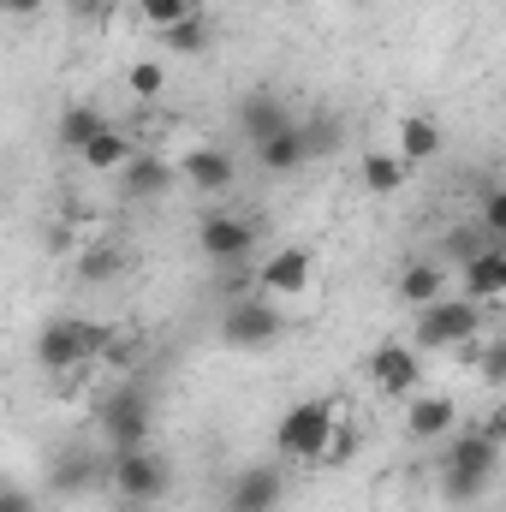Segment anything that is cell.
I'll return each instance as SVG.
<instances>
[{"instance_id": "obj_1", "label": "cell", "mask_w": 506, "mask_h": 512, "mask_svg": "<svg viewBox=\"0 0 506 512\" xmlns=\"http://www.w3.org/2000/svg\"><path fill=\"white\" fill-rule=\"evenodd\" d=\"M501 429H506V417L489 411L483 429H465V423H459V429L441 441L435 483H441V495H447L453 507H477V501L495 489V477H501Z\"/></svg>"}, {"instance_id": "obj_2", "label": "cell", "mask_w": 506, "mask_h": 512, "mask_svg": "<svg viewBox=\"0 0 506 512\" xmlns=\"http://www.w3.org/2000/svg\"><path fill=\"white\" fill-rule=\"evenodd\" d=\"M346 417V405L334 393H316V399H298L280 423H274V459L280 465H322V447L334 435V423Z\"/></svg>"}, {"instance_id": "obj_3", "label": "cell", "mask_w": 506, "mask_h": 512, "mask_svg": "<svg viewBox=\"0 0 506 512\" xmlns=\"http://www.w3.org/2000/svg\"><path fill=\"white\" fill-rule=\"evenodd\" d=\"M108 322H96V316H48L42 322V334H36V364L48 370V376H72V370H84V364H96V352L108 346Z\"/></svg>"}, {"instance_id": "obj_4", "label": "cell", "mask_w": 506, "mask_h": 512, "mask_svg": "<svg viewBox=\"0 0 506 512\" xmlns=\"http://www.w3.org/2000/svg\"><path fill=\"white\" fill-rule=\"evenodd\" d=\"M483 316H489L483 304L447 292V298H435V304H423L411 316V352H459L465 340L483 334Z\"/></svg>"}, {"instance_id": "obj_5", "label": "cell", "mask_w": 506, "mask_h": 512, "mask_svg": "<svg viewBox=\"0 0 506 512\" xmlns=\"http://www.w3.org/2000/svg\"><path fill=\"white\" fill-rule=\"evenodd\" d=\"M215 334H221L227 352H262V346H274L286 334V310L274 298H262V292H239V298H227Z\"/></svg>"}, {"instance_id": "obj_6", "label": "cell", "mask_w": 506, "mask_h": 512, "mask_svg": "<svg viewBox=\"0 0 506 512\" xmlns=\"http://www.w3.org/2000/svg\"><path fill=\"white\" fill-rule=\"evenodd\" d=\"M108 489L120 495V507H155L173 489V465L155 447H126L108 459Z\"/></svg>"}, {"instance_id": "obj_7", "label": "cell", "mask_w": 506, "mask_h": 512, "mask_svg": "<svg viewBox=\"0 0 506 512\" xmlns=\"http://www.w3.org/2000/svg\"><path fill=\"white\" fill-rule=\"evenodd\" d=\"M96 429H102V441L114 447V453H126V447H149V429H155V405H149V393L137 382L114 387L108 399H102V411H96Z\"/></svg>"}, {"instance_id": "obj_8", "label": "cell", "mask_w": 506, "mask_h": 512, "mask_svg": "<svg viewBox=\"0 0 506 512\" xmlns=\"http://www.w3.org/2000/svg\"><path fill=\"white\" fill-rule=\"evenodd\" d=\"M280 507H286V465L280 459L239 465L221 489V512H280Z\"/></svg>"}, {"instance_id": "obj_9", "label": "cell", "mask_w": 506, "mask_h": 512, "mask_svg": "<svg viewBox=\"0 0 506 512\" xmlns=\"http://www.w3.org/2000/svg\"><path fill=\"white\" fill-rule=\"evenodd\" d=\"M197 251L215 268H245L256 256V227L245 215H233V209H203L197 215Z\"/></svg>"}, {"instance_id": "obj_10", "label": "cell", "mask_w": 506, "mask_h": 512, "mask_svg": "<svg viewBox=\"0 0 506 512\" xmlns=\"http://www.w3.org/2000/svg\"><path fill=\"white\" fill-rule=\"evenodd\" d=\"M316 286V251L310 245H280L251 268V292L262 298H304Z\"/></svg>"}, {"instance_id": "obj_11", "label": "cell", "mask_w": 506, "mask_h": 512, "mask_svg": "<svg viewBox=\"0 0 506 512\" xmlns=\"http://www.w3.org/2000/svg\"><path fill=\"white\" fill-rule=\"evenodd\" d=\"M173 173L197 191V197H227L239 185V161L215 143H191L185 155H173Z\"/></svg>"}, {"instance_id": "obj_12", "label": "cell", "mask_w": 506, "mask_h": 512, "mask_svg": "<svg viewBox=\"0 0 506 512\" xmlns=\"http://www.w3.org/2000/svg\"><path fill=\"white\" fill-rule=\"evenodd\" d=\"M102 483H108V459H102L96 447H60V453L48 459V477H42V489L60 495V501L90 495V489H102Z\"/></svg>"}, {"instance_id": "obj_13", "label": "cell", "mask_w": 506, "mask_h": 512, "mask_svg": "<svg viewBox=\"0 0 506 512\" xmlns=\"http://www.w3.org/2000/svg\"><path fill=\"white\" fill-rule=\"evenodd\" d=\"M370 387L381 399H411L423 387V358L411 352V340H381L370 352Z\"/></svg>"}, {"instance_id": "obj_14", "label": "cell", "mask_w": 506, "mask_h": 512, "mask_svg": "<svg viewBox=\"0 0 506 512\" xmlns=\"http://www.w3.org/2000/svg\"><path fill=\"white\" fill-rule=\"evenodd\" d=\"M399 429H405V441H417V447H441V441L459 429V399L417 387V393L405 399V423H399Z\"/></svg>"}, {"instance_id": "obj_15", "label": "cell", "mask_w": 506, "mask_h": 512, "mask_svg": "<svg viewBox=\"0 0 506 512\" xmlns=\"http://www.w3.org/2000/svg\"><path fill=\"white\" fill-rule=\"evenodd\" d=\"M173 155H161V149H131V161L114 173V185H120V197L126 203H161L167 191H173Z\"/></svg>"}, {"instance_id": "obj_16", "label": "cell", "mask_w": 506, "mask_h": 512, "mask_svg": "<svg viewBox=\"0 0 506 512\" xmlns=\"http://www.w3.org/2000/svg\"><path fill=\"white\" fill-rule=\"evenodd\" d=\"M459 298H471L483 310L501 304L506 298V245H489V251H477L471 262H459Z\"/></svg>"}, {"instance_id": "obj_17", "label": "cell", "mask_w": 506, "mask_h": 512, "mask_svg": "<svg viewBox=\"0 0 506 512\" xmlns=\"http://www.w3.org/2000/svg\"><path fill=\"white\" fill-rule=\"evenodd\" d=\"M239 131H245V143H262V137H274L280 126H292L298 114H292V102L280 96V90H251L245 102H239Z\"/></svg>"}, {"instance_id": "obj_18", "label": "cell", "mask_w": 506, "mask_h": 512, "mask_svg": "<svg viewBox=\"0 0 506 512\" xmlns=\"http://www.w3.org/2000/svg\"><path fill=\"white\" fill-rule=\"evenodd\" d=\"M251 149H256V167H262L268 179H292V173H304V167H310V149H304L298 120H292V126H280L274 137H262V143H251Z\"/></svg>"}, {"instance_id": "obj_19", "label": "cell", "mask_w": 506, "mask_h": 512, "mask_svg": "<svg viewBox=\"0 0 506 512\" xmlns=\"http://www.w3.org/2000/svg\"><path fill=\"white\" fill-rule=\"evenodd\" d=\"M72 274H78V286H114V280H126V274H131V251H126V245H114V239L78 245Z\"/></svg>"}, {"instance_id": "obj_20", "label": "cell", "mask_w": 506, "mask_h": 512, "mask_svg": "<svg viewBox=\"0 0 506 512\" xmlns=\"http://www.w3.org/2000/svg\"><path fill=\"white\" fill-rule=\"evenodd\" d=\"M393 292H399V304H411V310H423V304H435V298H447V268H441L435 256H411V262L399 268V280H393Z\"/></svg>"}, {"instance_id": "obj_21", "label": "cell", "mask_w": 506, "mask_h": 512, "mask_svg": "<svg viewBox=\"0 0 506 512\" xmlns=\"http://www.w3.org/2000/svg\"><path fill=\"white\" fill-rule=\"evenodd\" d=\"M441 149H447V137H441V126H435L429 114H405V120H399V131H393V155H399L411 173H417L423 161H435Z\"/></svg>"}, {"instance_id": "obj_22", "label": "cell", "mask_w": 506, "mask_h": 512, "mask_svg": "<svg viewBox=\"0 0 506 512\" xmlns=\"http://www.w3.org/2000/svg\"><path fill=\"white\" fill-rule=\"evenodd\" d=\"M358 185H364V197H399V191L411 185V167H405L393 149H364V161H358Z\"/></svg>"}, {"instance_id": "obj_23", "label": "cell", "mask_w": 506, "mask_h": 512, "mask_svg": "<svg viewBox=\"0 0 506 512\" xmlns=\"http://www.w3.org/2000/svg\"><path fill=\"white\" fill-rule=\"evenodd\" d=\"M155 36H161V48H167L173 60H203V54L215 48V24H209L203 12H191V18H179V24L155 30Z\"/></svg>"}, {"instance_id": "obj_24", "label": "cell", "mask_w": 506, "mask_h": 512, "mask_svg": "<svg viewBox=\"0 0 506 512\" xmlns=\"http://www.w3.org/2000/svg\"><path fill=\"white\" fill-rule=\"evenodd\" d=\"M131 149H137V143H131L120 126H102L90 143H84V149H78V161H84L90 173H108V179H114V173L131 161Z\"/></svg>"}, {"instance_id": "obj_25", "label": "cell", "mask_w": 506, "mask_h": 512, "mask_svg": "<svg viewBox=\"0 0 506 512\" xmlns=\"http://www.w3.org/2000/svg\"><path fill=\"white\" fill-rule=\"evenodd\" d=\"M102 126H108V114H102L96 102H66V108H60V120H54V137H60V149H66V155H78V149H84Z\"/></svg>"}, {"instance_id": "obj_26", "label": "cell", "mask_w": 506, "mask_h": 512, "mask_svg": "<svg viewBox=\"0 0 506 512\" xmlns=\"http://www.w3.org/2000/svg\"><path fill=\"white\" fill-rule=\"evenodd\" d=\"M298 131H304L310 161H328V155H340V149H346V120H340L334 108H310V114L298 120Z\"/></svg>"}, {"instance_id": "obj_27", "label": "cell", "mask_w": 506, "mask_h": 512, "mask_svg": "<svg viewBox=\"0 0 506 512\" xmlns=\"http://www.w3.org/2000/svg\"><path fill=\"white\" fill-rule=\"evenodd\" d=\"M167 84H173V72H167V60H155V54H143V60H131L126 66V96L131 102H161L167 96Z\"/></svg>"}, {"instance_id": "obj_28", "label": "cell", "mask_w": 506, "mask_h": 512, "mask_svg": "<svg viewBox=\"0 0 506 512\" xmlns=\"http://www.w3.org/2000/svg\"><path fill=\"white\" fill-rule=\"evenodd\" d=\"M495 239L477 227V221H459V227H447V239H441V256H459V262H471L477 251H489Z\"/></svg>"}, {"instance_id": "obj_29", "label": "cell", "mask_w": 506, "mask_h": 512, "mask_svg": "<svg viewBox=\"0 0 506 512\" xmlns=\"http://www.w3.org/2000/svg\"><path fill=\"white\" fill-rule=\"evenodd\" d=\"M477 227H483L495 245H506V191H501V185H489V191H483V203H477Z\"/></svg>"}, {"instance_id": "obj_30", "label": "cell", "mask_w": 506, "mask_h": 512, "mask_svg": "<svg viewBox=\"0 0 506 512\" xmlns=\"http://www.w3.org/2000/svg\"><path fill=\"white\" fill-rule=\"evenodd\" d=\"M137 12H143L155 30H167V24H179V18L203 12V0H137Z\"/></svg>"}, {"instance_id": "obj_31", "label": "cell", "mask_w": 506, "mask_h": 512, "mask_svg": "<svg viewBox=\"0 0 506 512\" xmlns=\"http://www.w3.org/2000/svg\"><path fill=\"white\" fill-rule=\"evenodd\" d=\"M96 364H108V370H131V364H137V334L114 328V334H108V346L96 352Z\"/></svg>"}, {"instance_id": "obj_32", "label": "cell", "mask_w": 506, "mask_h": 512, "mask_svg": "<svg viewBox=\"0 0 506 512\" xmlns=\"http://www.w3.org/2000/svg\"><path fill=\"white\" fill-rule=\"evenodd\" d=\"M358 447H364V441H358V429L340 417V423H334V435H328V447H322V465H346Z\"/></svg>"}, {"instance_id": "obj_33", "label": "cell", "mask_w": 506, "mask_h": 512, "mask_svg": "<svg viewBox=\"0 0 506 512\" xmlns=\"http://www.w3.org/2000/svg\"><path fill=\"white\" fill-rule=\"evenodd\" d=\"M0 512H42V495L18 477H0Z\"/></svg>"}, {"instance_id": "obj_34", "label": "cell", "mask_w": 506, "mask_h": 512, "mask_svg": "<svg viewBox=\"0 0 506 512\" xmlns=\"http://www.w3.org/2000/svg\"><path fill=\"white\" fill-rule=\"evenodd\" d=\"M477 364H483V382H489L495 393H501V382H506V346H501V340H483Z\"/></svg>"}, {"instance_id": "obj_35", "label": "cell", "mask_w": 506, "mask_h": 512, "mask_svg": "<svg viewBox=\"0 0 506 512\" xmlns=\"http://www.w3.org/2000/svg\"><path fill=\"white\" fill-rule=\"evenodd\" d=\"M42 12H48V0H0V18H12V24H30Z\"/></svg>"}, {"instance_id": "obj_36", "label": "cell", "mask_w": 506, "mask_h": 512, "mask_svg": "<svg viewBox=\"0 0 506 512\" xmlns=\"http://www.w3.org/2000/svg\"><path fill=\"white\" fill-rule=\"evenodd\" d=\"M108 12V0H72V18H102Z\"/></svg>"}, {"instance_id": "obj_37", "label": "cell", "mask_w": 506, "mask_h": 512, "mask_svg": "<svg viewBox=\"0 0 506 512\" xmlns=\"http://www.w3.org/2000/svg\"><path fill=\"white\" fill-rule=\"evenodd\" d=\"M120 512H155V507H120Z\"/></svg>"}, {"instance_id": "obj_38", "label": "cell", "mask_w": 506, "mask_h": 512, "mask_svg": "<svg viewBox=\"0 0 506 512\" xmlns=\"http://www.w3.org/2000/svg\"><path fill=\"white\" fill-rule=\"evenodd\" d=\"M292 6H298V0H292Z\"/></svg>"}]
</instances>
